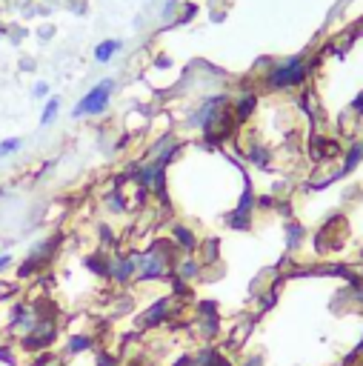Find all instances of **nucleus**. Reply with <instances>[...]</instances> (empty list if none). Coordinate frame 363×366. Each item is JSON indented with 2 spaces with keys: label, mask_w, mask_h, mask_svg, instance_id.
<instances>
[{
  "label": "nucleus",
  "mask_w": 363,
  "mask_h": 366,
  "mask_svg": "<svg viewBox=\"0 0 363 366\" xmlns=\"http://www.w3.org/2000/svg\"><path fill=\"white\" fill-rule=\"evenodd\" d=\"M112 89H114V80L106 78L101 80L98 86H92L86 95L77 101V106L72 109V117H86V115H101L109 109V101H112Z\"/></svg>",
  "instance_id": "nucleus-1"
},
{
  "label": "nucleus",
  "mask_w": 363,
  "mask_h": 366,
  "mask_svg": "<svg viewBox=\"0 0 363 366\" xmlns=\"http://www.w3.org/2000/svg\"><path fill=\"white\" fill-rule=\"evenodd\" d=\"M135 263H138V281H155V278H163L166 274V261L161 258L158 249H149V252L138 255Z\"/></svg>",
  "instance_id": "nucleus-2"
},
{
  "label": "nucleus",
  "mask_w": 363,
  "mask_h": 366,
  "mask_svg": "<svg viewBox=\"0 0 363 366\" xmlns=\"http://www.w3.org/2000/svg\"><path fill=\"white\" fill-rule=\"evenodd\" d=\"M52 341H54V323H43V321H38L35 329L23 338V346H26V349H43V346L52 344Z\"/></svg>",
  "instance_id": "nucleus-3"
},
{
  "label": "nucleus",
  "mask_w": 363,
  "mask_h": 366,
  "mask_svg": "<svg viewBox=\"0 0 363 366\" xmlns=\"http://www.w3.org/2000/svg\"><path fill=\"white\" fill-rule=\"evenodd\" d=\"M35 323H38V318H35V312L29 309V307H17L15 309V315H12V332L29 335V332L35 329Z\"/></svg>",
  "instance_id": "nucleus-4"
},
{
  "label": "nucleus",
  "mask_w": 363,
  "mask_h": 366,
  "mask_svg": "<svg viewBox=\"0 0 363 366\" xmlns=\"http://www.w3.org/2000/svg\"><path fill=\"white\" fill-rule=\"evenodd\" d=\"M297 78H300V60H292L289 66H281L275 75H272V83H275V86H289Z\"/></svg>",
  "instance_id": "nucleus-5"
},
{
  "label": "nucleus",
  "mask_w": 363,
  "mask_h": 366,
  "mask_svg": "<svg viewBox=\"0 0 363 366\" xmlns=\"http://www.w3.org/2000/svg\"><path fill=\"white\" fill-rule=\"evenodd\" d=\"M112 274H114V281H129L132 274H138V263H135V258H126V261H120V263H114L112 266Z\"/></svg>",
  "instance_id": "nucleus-6"
},
{
  "label": "nucleus",
  "mask_w": 363,
  "mask_h": 366,
  "mask_svg": "<svg viewBox=\"0 0 363 366\" xmlns=\"http://www.w3.org/2000/svg\"><path fill=\"white\" fill-rule=\"evenodd\" d=\"M120 49H124V43H120V41H103L95 49V60H98V64H109V60L114 57V52H120Z\"/></svg>",
  "instance_id": "nucleus-7"
},
{
  "label": "nucleus",
  "mask_w": 363,
  "mask_h": 366,
  "mask_svg": "<svg viewBox=\"0 0 363 366\" xmlns=\"http://www.w3.org/2000/svg\"><path fill=\"white\" fill-rule=\"evenodd\" d=\"M86 349H92V338H86V335H72V338L66 341V352L69 355H80Z\"/></svg>",
  "instance_id": "nucleus-8"
},
{
  "label": "nucleus",
  "mask_w": 363,
  "mask_h": 366,
  "mask_svg": "<svg viewBox=\"0 0 363 366\" xmlns=\"http://www.w3.org/2000/svg\"><path fill=\"white\" fill-rule=\"evenodd\" d=\"M57 109H60V101H57V98H49V101H46V106H43V112H40V126L54 124Z\"/></svg>",
  "instance_id": "nucleus-9"
},
{
  "label": "nucleus",
  "mask_w": 363,
  "mask_h": 366,
  "mask_svg": "<svg viewBox=\"0 0 363 366\" xmlns=\"http://www.w3.org/2000/svg\"><path fill=\"white\" fill-rule=\"evenodd\" d=\"M20 149H23V138H9V140L0 143V158H9V155H15V152H20Z\"/></svg>",
  "instance_id": "nucleus-10"
},
{
  "label": "nucleus",
  "mask_w": 363,
  "mask_h": 366,
  "mask_svg": "<svg viewBox=\"0 0 363 366\" xmlns=\"http://www.w3.org/2000/svg\"><path fill=\"white\" fill-rule=\"evenodd\" d=\"M175 237H177V243H184V249H195V235L186 229V226H175Z\"/></svg>",
  "instance_id": "nucleus-11"
},
{
  "label": "nucleus",
  "mask_w": 363,
  "mask_h": 366,
  "mask_svg": "<svg viewBox=\"0 0 363 366\" xmlns=\"http://www.w3.org/2000/svg\"><path fill=\"white\" fill-rule=\"evenodd\" d=\"M166 309H169V300L155 303V309L146 315V323H158V321H163V318H166Z\"/></svg>",
  "instance_id": "nucleus-12"
},
{
  "label": "nucleus",
  "mask_w": 363,
  "mask_h": 366,
  "mask_svg": "<svg viewBox=\"0 0 363 366\" xmlns=\"http://www.w3.org/2000/svg\"><path fill=\"white\" fill-rule=\"evenodd\" d=\"M32 98L35 101H43V98H49V83H35V89H32Z\"/></svg>",
  "instance_id": "nucleus-13"
},
{
  "label": "nucleus",
  "mask_w": 363,
  "mask_h": 366,
  "mask_svg": "<svg viewBox=\"0 0 363 366\" xmlns=\"http://www.w3.org/2000/svg\"><path fill=\"white\" fill-rule=\"evenodd\" d=\"M180 274H186V278H192V274H195V263H192V261L180 263Z\"/></svg>",
  "instance_id": "nucleus-14"
},
{
  "label": "nucleus",
  "mask_w": 363,
  "mask_h": 366,
  "mask_svg": "<svg viewBox=\"0 0 363 366\" xmlns=\"http://www.w3.org/2000/svg\"><path fill=\"white\" fill-rule=\"evenodd\" d=\"M0 358H3V360H6V363H15V360H12V355H9V349H6V346H3V349H0Z\"/></svg>",
  "instance_id": "nucleus-15"
},
{
  "label": "nucleus",
  "mask_w": 363,
  "mask_h": 366,
  "mask_svg": "<svg viewBox=\"0 0 363 366\" xmlns=\"http://www.w3.org/2000/svg\"><path fill=\"white\" fill-rule=\"evenodd\" d=\"M9 263H12V258H9V255H0V269H6Z\"/></svg>",
  "instance_id": "nucleus-16"
},
{
  "label": "nucleus",
  "mask_w": 363,
  "mask_h": 366,
  "mask_svg": "<svg viewBox=\"0 0 363 366\" xmlns=\"http://www.w3.org/2000/svg\"><path fill=\"white\" fill-rule=\"evenodd\" d=\"M98 366H112V363H109V358H106V355H101V358H98Z\"/></svg>",
  "instance_id": "nucleus-17"
},
{
  "label": "nucleus",
  "mask_w": 363,
  "mask_h": 366,
  "mask_svg": "<svg viewBox=\"0 0 363 366\" xmlns=\"http://www.w3.org/2000/svg\"><path fill=\"white\" fill-rule=\"evenodd\" d=\"M177 3V0H166V12H172V6Z\"/></svg>",
  "instance_id": "nucleus-18"
},
{
  "label": "nucleus",
  "mask_w": 363,
  "mask_h": 366,
  "mask_svg": "<svg viewBox=\"0 0 363 366\" xmlns=\"http://www.w3.org/2000/svg\"><path fill=\"white\" fill-rule=\"evenodd\" d=\"M0 195H3V192H0Z\"/></svg>",
  "instance_id": "nucleus-19"
}]
</instances>
